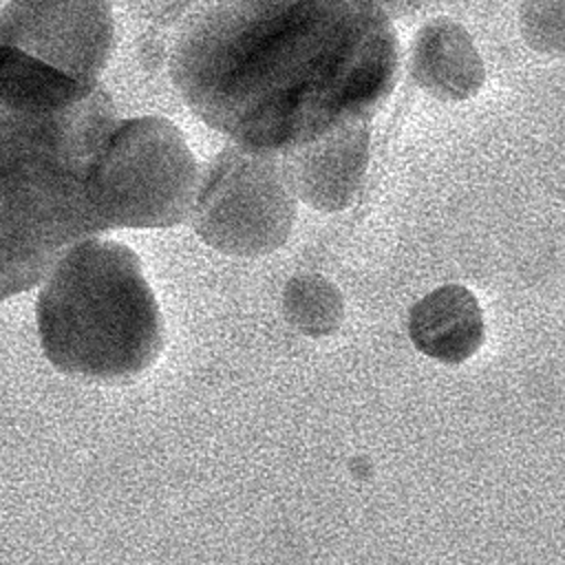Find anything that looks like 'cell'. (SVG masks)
<instances>
[{
    "label": "cell",
    "instance_id": "cell-10",
    "mask_svg": "<svg viewBox=\"0 0 565 565\" xmlns=\"http://www.w3.org/2000/svg\"><path fill=\"white\" fill-rule=\"evenodd\" d=\"M282 313L300 333L327 338L344 318L340 289L320 274L291 276L282 289Z\"/></svg>",
    "mask_w": 565,
    "mask_h": 565
},
{
    "label": "cell",
    "instance_id": "cell-8",
    "mask_svg": "<svg viewBox=\"0 0 565 565\" xmlns=\"http://www.w3.org/2000/svg\"><path fill=\"white\" fill-rule=\"evenodd\" d=\"M408 66L415 84L444 102L470 99L486 84V64L472 35L450 18L419 26Z\"/></svg>",
    "mask_w": 565,
    "mask_h": 565
},
{
    "label": "cell",
    "instance_id": "cell-4",
    "mask_svg": "<svg viewBox=\"0 0 565 565\" xmlns=\"http://www.w3.org/2000/svg\"><path fill=\"white\" fill-rule=\"evenodd\" d=\"M201 166L177 124L117 119L88 168V199L108 230H166L190 218Z\"/></svg>",
    "mask_w": 565,
    "mask_h": 565
},
{
    "label": "cell",
    "instance_id": "cell-11",
    "mask_svg": "<svg viewBox=\"0 0 565 565\" xmlns=\"http://www.w3.org/2000/svg\"><path fill=\"white\" fill-rule=\"evenodd\" d=\"M519 29L532 51L561 57L565 51V0H521Z\"/></svg>",
    "mask_w": 565,
    "mask_h": 565
},
{
    "label": "cell",
    "instance_id": "cell-1",
    "mask_svg": "<svg viewBox=\"0 0 565 565\" xmlns=\"http://www.w3.org/2000/svg\"><path fill=\"white\" fill-rule=\"evenodd\" d=\"M399 40L369 0H210L179 31L170 77L230 143L285 152L393 93Z\"/></svg>",
    "mask_w": 565,
    "mask_h": 565
},
{
    "label": "cell",
    "instance_id": "cell-12",
    "mask_svg": "<svg viewBox=\"0 0 565 565\" xmlns=\"http://www.w3.org/2000/svg\"><path fill=\"white\" fill-rule=\"evenodd\" d=\"M369 2L375 4L388 20H397V18H406L411 13H417L419 9L430 4L433 0H369Z\"/></svg>",
    "mask_w": 565,
    "mask_h": 565
},
{
    "label": "cell",
    "instance_id": "cell-3",
    "mask_svg": "<svg viewBox=\"0 0 565 565\" xmlns=\"http://www.w3.org/2000/svg\"><path fill=\"white\" fill-rule=\"evenodd\" d=\"M38 335L62 373L126 382L163 351V318L139 256L110 238L68 247L40 282Z\"/></svg>",
    "mask_w": 565,
    "mask_h": 565
},
{
    "label": "cell",
    "instance_id": "cell-6",
    "mask_svg": "<svg viewBox=\"0 0 565 565\" xmlns=\"http://www.w3.org/2000/svg\"><path fill=\"white\" fill-rule=\"evenodd\" d=\"M0 46H13L86 84H99L115 49L110 0H9Z\"/></svg>",
    "mask_w": 565,
    "mask_h": 565
},
{
    "label": "cell",
    "instance_id": "cell-9",
    "mask_svg": "<svg viewBox=\"0 0 565 565\" xmlns=\"http://www.w3.org/2000/svg\"><path fill=\"white\" fill-rule=\"evenodd\" d=\"M408 335L424 355L444 364H461L483 344L481 305L463 285H441L411 307Z\"/></svg>",
    "mask_w": 565,
    "mask_h": 565
},
{
    "label": "cell",
    "instance_id": "cell-7",
    "mask_svg": "<svg viewBox=\"0 0 565 565\" xmlns=\"http://www.w3.org/2000/svg\"><path fill=\"white\" fill-rule=\"evenodd\" d=\"M280 161L298 201L318 212H342L355 201L369 170L371 126L344 124L280 152Z\"/></svg>",
    "mask_w": 565,
    "mask_h": 565
},
{
    "label": "cell",
    "instance_id": "cell-5",
    "mask_svg": "<svg viewBox=\"0 0 565 565\" xmlns=\"http://www.w3.org/2000/svg\"><path fill=\"white\" fill-rule=\"evenodd\" d=\"M296 212L280 154L227 143L201 168L188 221L207 247L252 258L289 241Z\"/></svg>",
    "mask_w": 565,
    "mask_h": 565
},
{
    "label": "cell",
    "instance_id": "cell-2",
    "mask_svg": "<svg viewBox=\"0 0 565 565\" xmlns=\"http://www.w3.org/2000/svg\"><path fill=\"white\" fill-rule=\"evenodd\" d=\"M115 121L102 84L66 108L0 95V302L40 285L75 243L108 232L86 179Z\"/></svg>",
    "mask_w": 565,
    "mask_h": 565
}]
</instances>
